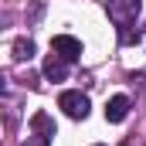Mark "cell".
I'll return each instance as SVG.
<instances>
[{"instance_id": "cell-6", "label": "cell", "mask_w": 146, "mask_h": 146, "mask_svg": "<svg viewBox=\"0 0 146 146\" xmlns=\"http://www.w3.org/2000/svg\"><path fill=\"white\" fill-rule=\"evenodd\" d=\"M31 129L34 133H44V136H54V119L48 112H34L31 115Z\"/></svg>"}, {"instance_id": "cell-7", "label": "cell", "mask_w": 146, "mask_h": 146, "mask_svg": "<svg viewBox=\"0 0 146 146\" xmlns=\"http://www.w3.org/2000/svg\"><path fill=\"white\" fill-rule=\"evenodd\" d=\"M34 58V41L31 37H17L14 41V61H31Z\"/></svg>"}, {"instance_id": "cell-10", "label": "cell", "mask_w": 146, "mask_h": 146, "mask_svg": "<svg viewBox=\"0 0 146 146\" xmlns=\"http://www.w3.org/2000/svg\"><path fill=\"white\" fill-rule=\"evenodd\" d=\"M95 146H102V143H95Z\"/></svg>"}, {"instance_id": "cell-5", "label": "cell", "mask_w": 146, "mask_h": 146, "mask_svg": "<svg viewBox=\"0 0 146 146\" xmlns=\"http://www.w3.org/2000/svg\"><path fill=\"white\" fill-rule=\"evenodd\" d=\"M129 109H133V102L126 95H112L109 102H106V122H122L129 115Z\"/></svg>"}, {"instance_id": "cell-2", "label": "cell", "mask_w": 146, "mask_h": 146, "mask_svg": "<svg viewBox=\"0 0 146 146\" xmlns=\"http://www.w3.org/2000/svg\"><path fill=\"white\" fill-rule=\"evenodd\" d=\"M58 109H65L68 119H88V95L85 92H61V99H58Z\"/></svg>"}, {"instance_id": "cell-3", "label": "cell", "mask_w": 146, "mask_h": 146, "mask_svg": "<svg viewBox=\"0 0 146 146\" xmlns=\"http://www.w3.org/2000/svg\"><path fill=\"white\" fill-rule=\"evenodd\" d=\"M51 51H58L65 61H72V65H75V61L82 58V41L72 37V34H58L54 41H51Z\"/></svg>"}, {"instance_id": "cell-1", "label": "cell", "mask_w": 146, "mask_h": 146, "mask_svg": "<svg viewBox=\"0 0 146 146\" xmlns=\"http://www.w3.org/2000/svg\"><path fill=\"white\" fill-rule=\"evenodd\" d=\"M106 14H109V21L119 31L133 27L136 17H139V0H106Z\"/></svg>"}, {"instance_id": "cell-8", "label": "cell", "mask_w": 146, "mask_h": 146, "mask_svg": "<svg viewBox=\"0 0 146 146\" xmlns=\"http://www.w3.org/2000/svg\"><path fill=\"white\" fill-rule=\"evenodd\" d=\"M21 146H51V136H44V133H31Z\"/></svg>"}, {"instance_id": "cell-4", "label": "cell", "mask_w": 146, "mask_h": 146, "mask_svg": "<svg viewBox=\"0 0 146 146\" xmlns=\"http://www.w3.org/2000/svg\"><path fill=\"white\" fill-rule=\"evenodd\" d=\"M68 72H72V61H65L58 51H51V54L44 58V78H48V82H65Z\"/></svg>"}, {"instance_id": "cell-9", "label": "cell", "mask_w": 146, "mask_h": 146, "mask_svg": "<svg viewBox=\"0 0 146 146\" xmlns=\"http://www.w3.org/2000/svg\"><path fill=\"white\" fill-rule=\"evenodd\" d=\"M126 146H146L143 139H126Z\"/></svg>"}]
</instances>
